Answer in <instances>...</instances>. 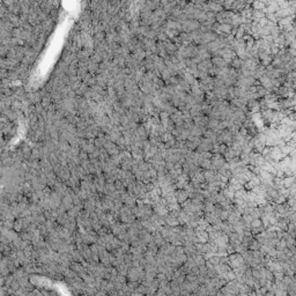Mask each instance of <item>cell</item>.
<instances>
[{
	"instance_id": "obj_1",
	"label": "cell",
	"mask_w": 296,
	"mask_h": 296,
	"mask_svg": "<svg viewBox=\"0 0 296 296\" xmlns=\"http://www.w3.org/2000/svg\"><path fill=\"white\" fill-rule=\"evenodd\" d=\"M228 265L232 267V268H235V267H238L241 265L245 264L244 263V259L241 253H237V252H232L230 255H228Z\"/></svg>"
},
{
	"instance_id": "obj_2",
	"label": "cell",
	"mask_w": 296,
	"mask_h": 296,
	"mask_svg": "<svg viewBox=\"0 0 296 296\" xmlns=\"http://www.w3.org/2000/svg\"><path fill=\"white\" fill-rule=\"evenodd\" d=\"M225 163H226V160L222 154H213V156L211 157V169L219 170L223 167Z\"/></svg>"
},
{
	"instance_id": "obj_3",
	"label": "cell",
	"mask_w": 296,
	"mask_h": 296,
	"mask_svg": "<svg viewBox=\"0 0 296 296\" xmlns=\"http://www.w3.org/2000/svg\"><path fill=\"white\" fill-rule=\"evenodd\" d=\"M151 208H153V212L155 213V214L160 215V216H165V215L169 213L168 211V207H167V205H164V204H162L160 200L157 201V203H154L153 205H151Z\"/></svg>"
},
{
	"instance_id": "obj_4",
	"label": "cell",
	"mask_w": 296,
	"mask_h": 296,
	"mask_svg": "<svg viewBox=\"0 0 296 296\" xmlns=\"http://www.w3.org/2000/svg\"><path fill=\"white\" fill-rule=\"evenodd\" d=\"M257 176L260 178V182L263 185H273V178H274V175L273 174L267 172L265 170H260Z\"/></svg>"
},
{
	"instance_id": "obj_5",
	"label": "cell",
	"mask_w": 296,
	"mask_h": 296,
	"mask_svg": "<svg viewBox=\"0 0 296 296\" xmlns=\"http://www.w3.org/2000/svg\"><path fill=\"white\" fill-rule=\"evenodd\" d=\"M213 241H214L215 244H216L218 246H221V248H226L227 245L229 244V238H228V235H227L226 232L220 234V235L215 238V239H213Z\"/></svg>"
},
{
	"instance_id": "obj_6",
	"label": "cell",
	"mask_w": 296,
	"mask_h": 296,
	"mask_svg": "<svg viewBox=\"0 0 296 296\" xmlns=\"http://www.w3.org/2000/svg\"><path fill=\"white\" fill-rule=\"evenodd\" d=\"M214 270L216 272V275H223L225 273H227L229 270H232V267L229 266L228 264H225V263H219L218 265L214 266Z\"/></svg>"
},
{
	"instance_id": "obj_7",
	"label": "cell",
	"mask_w": 296,
	"mask_h": 296,
	"mask_svg": "<svg viewBox=\"0 0 296 296\" xmlns=\"http://www.w3.org/2000/svg\"><path fill=\"white\" fill-rule=\"evenodd\" d=\"M164 222L169 227H175L179 225V221L177 219V216H174V215H171L170 213H168V214L164 216Z\"/></svg>"
},
{
	"instance_id": "obj_8",
	"label": "cell",
	"mask_w": 296,
	"mask_h": 296,
	"mask_svg": "<svg viewBox=\"0 0 296 296\" xmlns=\"http://www.w3.org/2000/svg\"><path fill=\"white\" fill-rule=\"evenodd\" d=\"M228 238H229V243L232 244V245H238V244L242 242V237L238 235L236 232H229L228 234Z\"/></svg>"
},
{
	"instance_id": "obj_9",
	"label": "cell",
	"mask_w": 296,
	"mask_h": 296,
	"mask_svg": "<svg viewBox=\"0 0 296 296\" xmlns=\"http://www.w3.org/2000/svg\"><path fill=\"white\" fill-rule=\"evenodd\" d=\"M175 197H176V199H177V203H183V201H185L186 199H187V193L185 192V190L184 189H177V190H175Z\"/></svg>"
},
{
	"instance_id": "obj_10",
	"label": "cell",
	"mask_w": 296,
	"mask_h": 296,
	"mask_svg": "<svg viewBox=\"0 0 296 296\" xmlns=\"http://www.w3.org/2000/svg\"><path fill=\"white\" fill-rule=\"evenodd\" d=\"M204 218L208 221L209 225H214V223H216L218 221L220 220V219H219V216H218V214H215L214 212H207V213H204Z\"/></svg>"
},
{
	"instance_id": "obj_11",
	"label": "cell",
	"mask_w": 296,
	"mask_h": 296,
	"mask_svg": "<svg viewBox=\"0 0 296 296\" xmlns=\"http://www.w3.org/2000/svg\"><path fill=\"white\" fill-rule=\"evenodd\" d=\"M215 174H216V170L214 169H207V170H204V177H205V182L211 183L213 182L215 178Z\"/></svg>"
},
{
	"instance_id": "obj_12",
	"label": "cell",
	"mask_w": 296,
	"mask_h": 296,
	"mask_svg": "<svg viewBox=\"0 0 296 296\" xmlns=\"http://www.w3.org/2000/svg\"><path fill=\"white\" fill-rule=\"evenodd\" d=\"M177 219H178V221H179V225H182V226H185L186 223L190 221L191 216H190V215H187L184 211H182V209H180L179 213H178V216H177Z\"/></svg>"
},
{
	"instance_id": "obj_13",
	"label": "cell",
	"mask_w": 296,
	"mask_h": 296,
	"mask_svg": "<svg viewBox=\"0 0 296 296\" xmlns=\"http://www.w3.org/2000/svg\"><path fill=\"white\" fill-rule=\"evenodd\" d=\"M223 155V157H225V160H226V162H230L234 157L237 156V154H236V151H234L232 148H230V147H228L227 148V151L222 154Z\"/></svg>"
},
{
	"instance_id": "obj_14",
	"label": "cell",
	"mask_w": 296,
	"mask_h": 296,
	"mask_svg": "<svg viewBox=\"0 0 296 296\" xmlns=\"http://www.w3.org/2000/svg\"><path fill=\"white\" fill-rule=\"evenodd\" d=\"M260 169H261V170H265V171H267V172H271V174H273L274 176H275V171H277V169H275V167H274L273 164H271V163L267 162V161H265V162L261 164Z\"/></svg>"
},
{
	"instance_id": "obj_15",
	"label": "cell",
	"mask_w": 296,
	"mask_h": 296,
	"mask_svg": "<svg viewBox=\"0 0 296 296\" xmlns=\"http://www.w3.org/2000/svg\"><path fill=\"white\" fill-rule=\"evenodd\" d=\"M198 165L201 169H204V170L211 169V160H208V158H203V157L200 156V158L198 160Z\"/></svg>"
},
{
	"instance_id": "obj_16",
	"label": "cell",
	"mask_w": 296,
	"mask_h": 296,
	"mask_svg": "<svg viewBox=\"0 0 296 296\" xmlns=\"http://www.w3.org/2000/svg\"><path fill=\"white\" fill-rule=\"evenodd\" d=\"M221 230L223 232H226L227 235L229 234V232H234V227H232V225L230 223V222H228V221H222V228H221Z\"/></svg>"
},
{
	"instance_id": "obj_17",
	"label": "cell",
	"mask_w": 296,
	"mask_h": 296,
	"mask_svg": "<svg viewBox=\"0 0 296 296\" xmlns=\"http://www.w3.org/2000/svg\"><path fill=\"white\" fill-rule=\"evenodd\" d=\"M282 183H284V187H289L290 185H293L295 183V176H284L282 178Z\"/></svg>"
},
{
	"instance_id": "obj_18",
	"label": "cell",
	"mask_w": 296,
	"mask_h": 296,
	"mask_svg": "<svg viewBox=\"0 0 296 296\" xmlns=\"http://www.w3.org/2000/svg\"><path fill=\"white\" fill-rule=\"evenodd\" d=\"M184 253H185L187 257H193L198 253L196 248H194V244L193 245H190V246H184Z\"/></svg>"
},
{
	"instance_id": "obj_19",
	"label": "cell",
	"mask_w": 296,
	"mask_h": 296,
	"mask_svg": "<svg viewBox=\"0 0 296 296\" xmlns=\"http://www.w3.org/2000/svg\"><path fill=\"white\" fill-rule=\"evenodd\" d=\"M193 258V260H194V263H196V265L197 266H201V265H205V258H204V256L201 255V253H197L196 256H193L192 257Z\"/></svg>"
},
{
	"instance_id": "obj_20",
	"label": "cell",
	"mask_w": 296,
	"mask_h": 296,
	"mask_svg": "<svg viewBox=\"0 0 296 296\" xmlns=\"http://www.w3.org/2000/svg\"><path fill=\"white\" fill-rule=\"evenodd\" d=\"M259 248H260V243H259L256 238H252V239L250 241L249 245H248V250H251V251H253V250H259Z\"/></svg>"
},
{
	"instance_id": "obj_21",
	"label": "cell",
	"mask_w": 296,
	"mask_h": 296,
	"mask_svg": "<svg viewBox=\"0 0 296 296\" xmlns=\"http://www.w3.org/2000/svg\"><path fill=\"white\" fill-rule=\"evenodd\" d=\"M208 221L206 220L204 216H200L199 218V220H198V226L197 228H199V229H203V230H205L207 227H208Z\"/></svg>"
},
{
	"instance_id": "obj_22",
	"label": "cell",
	"mask_w": 296,
	"mask_h": 296,
	"mask_svg": "<svg viewBox=\"0 0 296 296\" xmlns=\"http://www.w3.org/2000/svg\"><path fill=\"white\" fill-rule=\"evenodd\" d=\"M220 277H221V278H223V279H225V280H226V281H227V282H228V281H232V280H235V278H236V274L234 273V271H232V270H229L228 272L225 273L223 275H220Z\"/></svg>"
},
{
	"instance_id": "obj_23",
	"label": "cell",
	"mask_w": 296,
	"mask_h": 296,
	"mask_svg": "<svg viewBox=\"0 0 296 296\" xmlns=\"http://www.w3.org/2000/svg\"><path fill=\"white\" fill-rule=\"evenodd\" d=\"M220 191L222 192V194L225 196V198H226V199L230 200V201H232V200H234V192L230 191L228 187H225V189H222V190H220Z\"/></svg>"
},
{
	"instance_id": "obj_24",
	"label": "cell",
	"mask_w": 296,
	"mask_h": 296,
	"mask_svg": "<svg viewBox=\"0 0 296 296\" xmlns=\"http://www.w3.org/2000/svg\"><path fill=\"white\" fill-rule=\"evenodd\" d=\"M174 138L175 137L170 133V132H164V133L161 135V141H162V142H168V141H170V140L174 139Z\"/></svg>"
},
{
	"instance_id": "obj_25",
	"label": "cell",
	"mask_w": 296,
	"mask_h": 296,
	"mask_svg": "<svg viewBox=\"0 0 296 296\" xmlns=\"http://www.w3.org/2000/svg\"><path fill=\"white\" fill-rule=\"evenodd\" d=\"M287 248V244H286V241L284 239H278V242L275 244L274 249L275 250H284Z\"/></svg>"
},
{
	"instance_id": "obj_26",
	"label": "cell",
	"mask_w": 296,
	"mask_h": 296,
	"mask_svg": "<svg viewBox=\"0 0 296 296\" xmlns=\"http://www.w3.org/2000/svg\"><path fill=\"white\" fill-rule=\"evenodd\" d=\"M234 248H235V252H237V253H241V255H242L243 252H245V251L248 250V248H246L245 245H243L242 243H239L238 245H235Z\"/></svg>"
},
{
	"instance_id": "obj_27",
	"label": "cell",
	"mask_w": 296,
	"mask_h": 296,
	"mask_svg": "<svg viewBox=\"0 0 296 296\" xmlns=\"http://www.w3.org/2000/svg\"><path fill=\"white\" fill-rule=\"evenodd\" d=\"M167 207H168V211L170 212V211H180V204L179 203H174V204H168L167 205Z\"/></svg>"
},
{
	"instance_id": "obj_28",
	"label": "cell",
	"mask_w": 296,
	"mask_h": 296,
	"mask_svg": "<svg viewBox=\"0 0 296 296\" xmlns=\"http://www.w3.org/2000/svg\"><path fill=\"white\" fill-rule=\"evenodd\" d=\"M263 226V223H261L260 219L258 218V219H253V220L250 222V227L251 228H259V227Z\"/></svg>"
},
{
	"instance_id": "obj_29",
	"label": "cell",
	"mask_w": 296,
	"mask_h": 296,
	"mask_svg": "<svg viewBox=\"0 0 296 296\" xmlns=\"http://www.w3.org/2000/svg\"><path fill=\"white\" fill-rule=\"evenodd\" d=\"M228 215H229V211L227 209H222L220 213H219V219L221 221H226L228 219Z\"/></svg>"
},
{
	"instance_id": "obj_30",
	"label": "cell",
	"mask_w": 296,
	"mask_h": 296,
	"mask_svg": "<svg viewBox=\"0 0 296 296\" xmlns=\"http://www.w3.org/2000/svg\"><path fill=\"white\" fill-rule=\"evenodd\" d=\"M185 280L190 281V282H198L197 275H194V274H192V273H187V274H185Z\"/></svg>"
},
{
	"instance_id": "obj_31",
	"label": "cell",
	"mask_w": 296,
	"mask_h": 296,
	"mask_svg": "<svg viewBox=\"0 0 296 296\" xmlns=\"http://www.w3.org/2000/svg\"><path fill=\"white\" fill-rule=\"evenodd\" d=\"M208 260L211 261V263H212V264H213V265H214V266H215V265H218V264L220 263V256H218V255H213V256H212V257H211V258H209Z\"/></svg>"
},
{
	"instance_id": "obj_32",
	"label": "cell",
	"mask_w": 296,
	"mask_h": 296,
	"mask_svg": "<svg viewBox=\"0 0 296 296\" xmlns=\"http://www.w3.org/2000/svg\"><path fill=\"white\" fill-rule=\"evenodd\" d=\"M218 124H219V120H218V119H211V120L207 122V126H208L209 128H213V130H214V128L218 126Z\"/></svg>"
},
{
	"instance_id": "obj_33",
	"label": "cell",
	"mask_w": 296,
	"mask_h": 296,
	"mask_svg": "<svg viewBox=\"0 0 296 296\" xmlns=\"http://www.w3.org/2000/svg\"><path fill=\"white\" fill-rule=\"evenodd\" d=\"M200 156L203 157V158H208V160H211V157L213 156V153L211 151H205L200 154Z\"/></svg>"
},
{
	"instance_id": "obj_34",
	"label": "cell",
	"mask_w": 296,
	"mask_h": 296,
	"mask_svg": "<svg viewBox=\"0 0 296 296\" xmlns=\"http://www.w3.org/2000/svg\"><path fill=\"white\" fill-rule=\"evenodd\" d=\"M135 200H137V199H134V198H132V197H131V198L128 197L127 199L125 200V203H126V205H127V206H130V207H133L134 204H135Z\"/></svg>"
},
{
	"instance_id": "obj_35",
	"label": "cell",
	"mask_w": 296,
	"mask_h": 296,
	"mask_svg": "<svg viewBox=\"0 0 296 296\" xmlns=\"http://www.w3.org/2000/svg\"><path fill=\"white\" fill-rule=\"evenodd\" d=\"M206 275H207L208 278H213V277H215V275H216V272H215L214 267H213V268H207Z\"/></svg>"
},
{
	"instance_id": "obj_36",
	"label": "cell",
	"mask_w": 296,
	"mask_h": 296,
	"mask_svg": "<svg viewBox=\"0 0 296 296\" xmlns=\"http://www.w3.org/2000/svg\"><path fill=\"white\" fill-rule=\"evenodd\" d=\"M250 180H252L253 182V184L255 185H259V184H261V182H260V178L257 176V175H253L252 177H251V179Z\"/></svg>"
},
{
	"instance_id": "obj_37",
	"label": "cell",
	"mask_w": 296,
	"mask_h": 296,
	"mask_svg": "<svg viewBox=\"0 0 296 296\" xmlns=\"http://www.w3.org/2000/svg\"><path fill=\"white\" fill-rule=\"evenodd\" d=\"M145 187H146V191H151L154 187H155V184L154 183H151V182H149V183H146L145 184Z\"/></svg>"
},
{
	"instance_id": "obj_38",
	"label": "cell",
	"mask_w": 296,
	"mask_h": 296,
	"mask_svg": "<svg viewBox=\"0 0 296 296\" xmlns=\"http://www.w3.org/2000/svg\"><path fill=\"white\" fill-rule=\"evenodd\" d=\"M265 279H266V280H270V281H273V272H272V271H270V270H266Z\"/></svg>"
},
{
	"instance_id": "obj_39",
	"label": "cell",
	"mask_w": 296,
	"mask_h": 296,
	"mask_svg": "<svg viewBox=\"0 0 296 296\" xmlns=\"http://www.w3.org/2000/svg\"><path fill=\"white\" fill-rule=\"evenodd\" d=\"M227 148H228V146L226 144H220V146H219V154H223L227 151Z\"/></svg>"
},
{
	"instance_id": "obj_40",
	"label": "cell",
	"mask_w": 296,
	"mask_h": 296,
	"mask_svg": "<svg viewBox=\"0 0 296 296\" xmlns=\"http://www.w3.org/2000/svg\"><path fill=\"white\" fill-rule=\"evenodd\" d=\"M234 66H235V67H238V66H239V60H235V61H234Z\"/></svg>"
}]
</instances>
